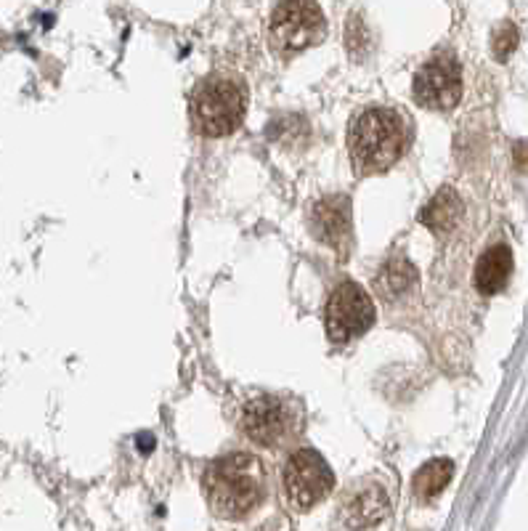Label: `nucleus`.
Returning <instances> with one entry per match:
<instances>
[{"instance_id": "nucleus-5", "label": "nucleus", "mask_w": 528, "mask_h": 531, "mask_svg": "<svg viewBox=\"0 0 528 531\" xmlns=\"http://www.w3.org/2000/svg\"><path fill=\"white\" fill-rule=\"evenodd\" d=\"M300 407L295 401L284 399V396H258V399L247 401L239 417L242 431L253 444L266 449L284 447L292 441L300 431Z\"/></svg>"}, {"instance_id": "nucleus-14", "label": "nucleus", "mask_w": 528, "mask_h": 531, "mask_svg": "<svg viewBox=\"0 0 528 531\" xmlns=\"http://www.w3.org/2000/svg\"><path fill=\"white\" fill-rule=\"evenodd\" d=\"M452 476H454V462L446 460V457H438V460L425 462V465L414 473L412 489L420 500H433V497H438V494L449 486Z\"/></svg>"}, {"instance_id": "nucleus-15", "label": "nucleus", "mask_w": 528, "mask_h": 531, "mask_svg": "<svg viewBox=\"0 0 528 531\" xmlns=\"http://www.w3.org/2000/svg\"><path fill=\"white\" fill-rule=\"evenodd\" d=\"M491 46H494V56L505 62L507 56L515 51V46H518V30H515V24L510 22L499 24L497 32H494V43H491Z\"/></svg>"}, {"instance_id": "nucleus-6", "label": "nucleus", "mask_w": 528, "mask_h": 531, "mask_svg": "<svg viewBox=\"0 0 528 531\" xmlns=\"http://www.w3.org/2000/svg\"><path fill=\"white\" fill-rule=\"evenodd\" d=\"M375 324V303L369 293L353 279H345L332 290L327 308H324V327L327 338L337 346L361 338Z\"/></svg>"}, {"instance_id": "nucleus-1", "label": "nucleus", "mask_w": 528, "mask_h": 531, "mask_svg": "<svg viewBox=\"0 0 528 531\" xmlns=\"http://www.w3.org/2000/svg\"><path fill=\"white\" fill-rule=\"evenodd\" d=\"M409 147V125L396 109L369 107L351 120L348 152L359 176H377L393 168Z\"/></svg>"}, {"instance_id": "nucleus-11", "label": "nucleus", "mask_w": 528, "mask_h": 531, "mask_svg": "<svg viewBox=\"0 0 528 531\" xmlns=\"http://www.w3.org/2000/svg\"><path fill=\"white\" fill-rule=\"evenodd\" d=\"M420 274L409 258H391L383 269L377 271L375 290L388 303H404L417 290Z\"/></svg>"}, {"instance_id": "nucleus-7", "label": "nucleus", "mask_w": 528, "mask_h": 531, "mask_svg": "<svg viewBox=\"0 0 528 531\" xmlns=\"http://www.w3.org/2000/svg\"><path fill=\"white\" fill-rule=\"evenodd\" d=\"M284 494L295 510H311L335 489V473L319 452L298 449L284 465Z\"/></svg>"}, {"instance_id": "nucleus-9", "label": "nucleus", "mask_w": 528, "mask_h": 531, "mask_svg": "<svg viewBox=\"0 0 528 531\" xmlns=\"http://www.w3.org/2000/svg\"><path fill=\"white\" fill-rule=\"evenodd\" d=\"M311 231L324 245H330L337 253H348L353 239L351 200L345 194H330L314 205L311 210Z\"/></svg>"}, {"instance_id": "nucleus-13", "label": "nucleus", "mask_w": 528, "mask_h": 531, "mask_svg": "<svg viewBox=\"0 0 528 531\" xmlns=\"http://www.w3.org/2000/svg\"><path fill=\"white\" fill-rule=\"evenodd\" d=\"M462 210H465V205H462L460 194L449 189V186H444V189H438L436 197L422 208L420 221L428 226L433 234L444 237V234H449L454 226L460 224Z\"/></svg>"}, {"instance_id": "nucleus-10", "label": "nucleus", "mask_w": 528, "mask_h": 531, "mask_svg": "<svg viewBox=\"0 0 528 531\" xmlns=\"http://www.w3.org/2000/svg\"><path fill=\"white\" fill-rule=\"evenodd\" d=\"M391 510L388 492L377 481H359L353 484L340 500V518L348 529H369L380 524Z\"/></svg>"}, {"instance_id": "nucleus-4", "label": "nucleus", "mask_w": 528, "mask_h": 531, "mask_svg": "<svg viewBox=\"0 0 528 531\" xmlns=\"http://www.w3.org/2000/svg\"><path fill=\"white\" fill-rule=\"evenodd\" d=\"M327 35V19L316 0H282L274 8L268 38L279 56H295L322 43Z\"/></svg>"}, {"instance_id": "nucleus-12", "label": "nucleus", "mask_w": 528, "mask_h": 531, "mask_svg": "<svg viewBox=\"0 0 528 531\" xmlns=\"http://www.w3.org/2000/svg\"><path fill=\"white\" fill-rule=\"evenodd\" d=\"M513 274V253L510 247L497 245L481 255V261L475 266V287L483 295H497L505 290L507 279Z\"/></svg>"}, {"instance_id": "nucleus-8", "label": "nucleus", "mask_w": 528, "mask_h": 531, "mask_svg": "<svg viewBox=\"0 0 528 531\" xmlns=\"http://www.w3.org/2000/svg\"><path fill=\"white\" fill-rule=\"evenodd\" d=\"M414 99L425 109L446 112L460 104L462 99V67L452 54L433 56L428 64H422L414 75Z\"/></svg>"}, {"instance_id": "nucleus-2", "label": "nucleus", "mask_w": 528, "mask_h": 531, "mask_svg": "<svg viewBox=\"0 0 528 531\" xmlns=\"http://www.w3.org/2000/svg\"><path fill=\"white\" fill-rule=\"evenodd\" d=\"M266 468L250 452H229L207 465L205 497L221 518H245L263 502Z\"/></svg>"}, {"instance_id": "nucleus-3", "label": "nucleus", "mask_w": 528, "mask_h": 531, "mask_svg": "<svg viewBox=\"0 0 528 531\" xmlns=\"http://www.w3.org/2000/svg\"><path fill=\"white\" fill-rule=\"evenodd\" d=\"M247 112V88L229 75L205 77L192 93V123L202 136H229Z\"/></svg>"}]
</instances>
